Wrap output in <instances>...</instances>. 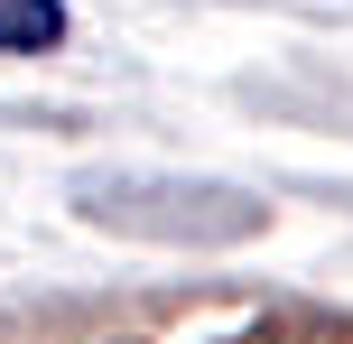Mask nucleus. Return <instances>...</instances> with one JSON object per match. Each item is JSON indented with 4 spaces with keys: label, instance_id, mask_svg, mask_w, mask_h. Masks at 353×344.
I'll return each instance as SVG.
<instances>
[{
    "label": "nucleus",
    "instance_id": "f257e3e1",
    "mask_svg": "<svg viewBox=\"0 0 353 344\" xmlns=\"http://www.w3.org/2000/svg\"><path fill=\"white\" fill-rule=\"evenodd\" d=\"M65 37V10L56 0H0V56H37Z\"/></svg>",
    "mask_w": 353,
    "mask_h": 344
}]
</instances>
